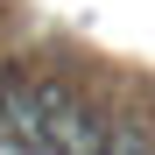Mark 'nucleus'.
I'll use <instances>...</instances> for the list:
<instances>
[{"instance_id": "f257e3e1", "label": "nucleus", "mask_w": 155, "mask_h": 155, "mask_svg": "<svg viewBox=\"0 0 155 155\" xmlns=\"http://www.w3.org/2000/svg\"><path fill=\"white\" fill-rule=\"evenodd\" d=\"M21 141H35V148H49V155H92L99 120L71 99V85L28 78V92H21Z\"/></svg>"}, {"instance_id": "f03ea898", "label": "nucleus", "mask_w": 155, "mask_h": 155, "mask_svg": "<svg viewBox=\"0 0 155 155\" xmlns=\"http://www.w3.org/2000/svg\"><path fill=\"white\" fill-rule=\"evenodd\" d=\"M92 155H155L134 127H99V141H92Z\"/></svg>"}]
</instances>
